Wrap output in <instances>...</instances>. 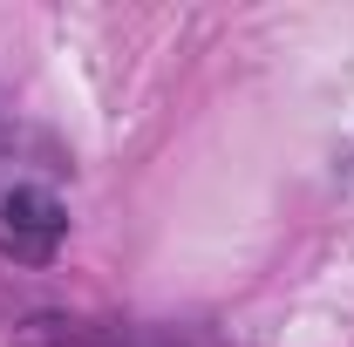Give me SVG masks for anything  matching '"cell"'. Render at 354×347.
Here are the masks:
<instances>
[{
  "mask_svg": "<svg viewBox=\"0 0 354 347\" xmlns=\"http://www.w3.org/2000/svg\"><path fill=\"white\" fill-rule=\"evenodd\" d=\"M68 232V212L48 184H7L0 191V252L21 265H48Z\"/></svg>",
  "mask_w": 354,
  "mask_h": 347,
  "instance_id": "cell-1",
  "label": "cell"
},
{
  "mask_svg": "<svg viewBox=\"0 0 354 347\" xmlns=\"http://www.w3.org/2000/svg\"><path fill=\"white\" fill-rule=\"evenodd\" d=\"M95 347H212L198 327H109L95 334Z\"/></svg>",
  "mask_w": 354,
  "mask_h": 347,
  "instance_id": "cell-2",
  "label": "cell"
},
{
  "mask_svg": "<svg viewBox=\"0 0 354 347\" xmlns=\"http://www.w3.org/2000/svg\"><path fill=\"white\" fill-rule=\"evenodd\" d=\"M341 184H348V198H354V143L341 150Z\"/></svg>",
  "mask_w": 354,
  "mask_h": 347,
  "instance_id": "cell-3",
  "label": "cell"
}]
</instances>
